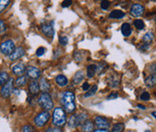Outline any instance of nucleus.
I'll use <instances>...</instances> for the list:
<instances>
[{
	"label": "nucleus",
	"mask_w": 156,
	"mask_h": 132,
	"mask_svg": "<svg viewBox=\"0 0 156 132\" xmlns=\"http://www.w3.org/2000/svg\"><path fill=\"white\" fill-rule=\"evenodd\" d=\"M61 103L64 107V111L67 113H73L75 111V95L71 91H66L62 94Z\"/></svg>",
	"instance_id": "1"
},
{
	"label": "nucleus",
	"mask_w": 156,
	"mask_h": 132,
	"mask_svg": "<svg viewBox=\"0 0 156 132\" xmlns=\"http://www.w3.org/2000/svg\"><path fill=\"white\" fill-rule=\"evenodd\" d=\"M67 123V115L62 107H57L53 112V124L57 127H62Z\"/></svg>",
	"instance_id": "2"
},
{
	"label": "nucleus",
	"mask_w": 156,
	"mask_h": 132,
	"mask_svg": "<svg viewBox=\"0 0 156 132\" xmlns=\"http://www.w3.org/2000/svg\"><path fill=\"white\" fill-rule=\"evenodd\" d=\"M38 102L40 104V106L44 109L45 111H48V110H51L53 106H54V103H53V100L50 97V95L48 93H43L40 98L38 99Z\"/></svg>",
	"instance_id": "3"
},
{
	"label": "nucleus",
	"mask_w": 156,
	"mask_h": 132,
	"mask_svg": "<svg viewBox=\"0 0 156 132\" xmlns=\"http://www.w3.org/2000/svg\"><path fill=\"white\" fill-rule=\"evenodd\" d=\"M50 119V114L48 111H41L34 119V123L38 127H43L47 123Z\"/></svg>",
	"instance_id": "4"
},
{
	"label": "nucleus",
	"mask_w": 156,
	"mask_h": 132,
	"mask_svg": "<svg viewBox=\"0 0 156 132\" xmlns=\"http://www.w3.org/2000/svg\"><path fill=\"white\" fill-rule=\"evenodd\" d=\"M13 90H14V79L10 78L8 82L2 86L1 91H0V95L3 98H8L11 97L12 93H13Z\"/></svg>",
	"instance_id": "5"
},
{
	"label": "nucleus",
	"mask_w": 156,
	"mask_h": 132,
	"mask_svg": "<svg viewBox=\"0 0 156 132\" xmlns=\"http://www.w3.org/2000/svg\"><path fill=\"white\" fill-rule=\"evenodd\" d=\"M16 48L15 43L12 40H7L3 41V43L0 45V51L4 55H11L12 52H13Z\"/></svg>",
	"instance_id": "6"
},
{
	"label": "nucleus",
	"mask_w": 156,
	"mask_h": 132,
	"mask_svg": "<svg viewBox=\"0 0 156 132\" xmlns=\"http://www.w3.org/2000/svg\"><path fill=\"white\" fill-rule=\"evenodd\" d=\"M26 73L29 78L32 80H37L41 75V70L38 68L33 67V66H29V67L26 68Z\"/></svg>",
	"instance_id": "7"
},
{
	"label": "nucleus",
	"mask_w": 156,
	"mask_h": 132,
	"mask_svg": "<svg viewBox=\"0 0 156 132\" xmlns=\"http://www.w3.org/2000/svg\"><path fill=\"white\" fill-rule=\"evenodd\" d=\"M94 124L99 129H108L110 127V123L108 122V120L103 117H100V116H97L94 118Z\"/></svg>",
	"instance_id": "8"
},
{
	"label": "nucleus",
	"mask_w": 156,
	"mask_h": 132,
	"mask_svg": "<svg viewBox=\"0 0 156 132\" xmlns=\"http://www.w3.org/2000/svg\"><path fill=\"white\" fill-rule=\"evenodd\" d=\"M41 32L43 34H44L46 37L48 38H53L54 37V26H53V22H48V23H44L41 26Z\"/></svg>",
	"instance_id": "9"
},
{
	"label": "nucleus",
	"mask_w": 156,
	"mask_h": 132,
	"mask_svg": "<svg viewBox=\"0 0 156 132\" xmlns=\"http://www.w3.org/2000/svg\"><path fill=\"white\" fill-rule=\"evenodd\" d=\"M144 12H145V7L141 4H133L131 6V9H130V14L133 16H141Z\"/></svg>",
	"instance_id": "10"
},
{
	"label": "nucleus",
	"mask_w": 156,
	"mask_h": 132,
	"mask_svg": "<svg viewBox=\"0 0 156 132\" xmlns=\"http://www.w3.org/2000/svg\"><path fill=\"white\" fill-rule=\"evenodd\" d=\"M24 55H25L24 48L21 47V46H19V47H16V48H15V50L12 52L11 55H9V58H10L11 61H16V60L21 58L22 56H24Z\"/></svg>",
	"instance_id": "11"
},
{
	"label": "nucleus",
	"mask_w": 156,
	"mask_h": 132,
	"mask_svg": "<svg viewBox=\"0 0 156 132\" xmlns=\"http://www.w3.org/2000/svg\"><path fill=\"white\" fill-rule=\"evenodd\" d=\"M107 83L109 84V86L112 88H117L119 83H121V78H119V75L116 73H112L107 79Z\"/></svg>",
	"instance_id": "12"
},
{
	"label": "nucleus",
	"mask_w": 156,
	"mask_h": 132,
	"mask_svg": "<svg viewBox=\"0 0 156 132\" xmlns=\"http://www.w3.org/2000/svg\"><path fill=\"white\" fill-rule=\"evenodd\" d=\"M12 71H13V73L15 75L20 76V75H23V73L26 71V67L23 63H20V64L14 66L13 69H12Z\"/></svg>",
	"instance_id": "13"
},
{
	"label": "nucleus",
	"mask_w": 156,
	"mask_h": 132,
	"mask_svg": "<svg viewBox=\"0 0 156 132\" xmlns=\"http://www.w3.org/2000/svg\"><path fill=\"white\" fill-rule=\"evenodd\" d=\"M40 91H41L40 86H39V83H38L37 80H32L31 82L29 83V92L31 95H36L39 94Z\"/></svg>",
	"instance_id": "14"
},
{
	"label": "nucleus",
	"mask_w": 156,
	"mask_h": 132,
	"mask_svg": "<svg viewBox=\"0 0 156 132\" xmlns=\"http://www.w3.org/2000/svg\"><path fill=\"white\" fill-rule=\"evenodd\" d=\"M39 86H40V90H41L43 93H48L50 91V84L44 77H43V78L41 79Z\"/></svg>",
	"instance_id": "15"
},
{
	"label": "nucleus",
	"mask_w": 156,
	"mask_h": 132,
	"mask_svg": "<svg viewBox=\"0 0 156 132\" xmlns=\"http://www.w3.org/2000/svg\"><path fill=\"white\" fill-rule=\"evenodd\" d=\"M55 82H56L57 85L60 86V87H66L68 85V83H69V79L64 74H59V75L56 76Z\"/></svg>",
	"instance_id": "16"
},
{
	"label": "nucleus",
	"mask_w": 156,
	"mask_h": 132,
	"mask_svg": "<svg viewBox=\"0 0 156 132\" xmlns=\"http://www.w3.org/2000/svg\"><path fill=\"white\" fill-rule=\"evenodd\" d=\"M125 16L124 12L121 11V10H114L109 14V17L113 20H121Z\"/></svg>",
	"instance_id": "17"
},
{
	"label": "nucleus",
	"mask_w": 156,
	"mask_h": 132,
	"mask_svg": "<svg viewBox=\"0 0 156 132\" xmlns=\"http://www.w3.org/2000/svg\"><path fill=\"white\" fill-rule=\"evenodd\" d=\"M122 33L124 37H129V36L132 34V28L129 23L125 22L122 25Z\"/></svg>",
	"instance_id": "18"
},
{
	"label": "nucleus",
	"mask_w": 156,
	"mask_h": 132,
	"mask_svg": "<svg viewBox=\"0 0 156 132\" xmlns=\"http://www.w3.org/2000/svg\"><path fill=\"white\" fill-rule=\"evenodd\" d=\"M94 130V124L92 122H85L82 124V131L83 132H93Z\"/></svg>",
	"instance_id": "19"
},
{
	"label": "nucleus",
	"mask_w": 156,
	"mask_h": 132,
	"mask_svg": "<svg viewBox=\"0 0 156 132\" xmlns=\"http://www.w3.org/2000/svg\"><path fill=\"white\" fill-rule=\"evenodd\" d=\"M15 84H16V87H19V88L25 86L26 84H27V77L24 76V75H20V76H19V77H17V78L16 79Z\"/></svg>",
	"instance_id": "20"
},
{
	"label": "nucleus",
	"mask_w": 156,
	"mask_h": 132,
	"mask_svg": "<svg viewBox=\"0 0 156 132\" xmlns=\"http://www.w3.org/2000/svg\"><path fill=\"white\" fill-rule=\"evenodd\" d=\"M146 85L149 88H153L155 86V84H156V75L155 74H151L149 76H147L146 80Z\"/></svg>",
	"instance_id": "21"
},
{
	"label": "nucleus",
	"mask_w": 156,
	"mask_h": 132,
	"mask_svg": "<svg viewBox=\"0 0 156 132\" xmlns=\"http://www.w3.org/2000/svg\"><path fill=\"white\" fill-rule=\"evenodd\" d=\"M153 38H154V35H153L152 32H147V33H146L145 35H144V37H143L144 44L147 45H149L152 43Z\"/></svg>",
	"instance_id": "22"
},
{
	"label": "nucleus",
	"mask_w": 156,
	"mask_h": 132,
	"mask_svg": "<svg viewBox=\"0 0 156 132\" xmlns=\"http://www.w3.org/2000/svg\"><path fill=\"white\" fill-rule=\"evenodd\" d=\"M84 78V73H83V70H78L77 73H75V74L73 75V82L74 84H79Z\"/></svg>",
	"instance_id": "23"
},
{
	"label": "nucleus",
	"mask_w": 156,
	"mask_h": 132,
	"mask_svg": "<svg viewBox=\"0 0 156 132\" xmlns=\"http://www.w3.org/2000/svg\"><path fill=\"white\" fill-rule=\"evenodd\" d=\"M76 119H77V123L78 125H82L85 122L88 121V115L86 113H79L78 115H76Z\"/></svg>",
	"instance_id": "24"
},
{
	"label": "nucleus",
	"mask_w": 156,
	"mask_h": 132,
	"mask_svg": "<svg viewBox=\"0 0 156 132\" xmlns=\"http://www.w3.org/2000/svg\"><path fill=\"white\" fill-rule=\"evenodd\" d=\"M97 73V66L95 65H90L87 68V75L89 78H92Z\"/></svg>",
	"instance_id": "25"
},
{
	"label": "nucleus",
	"mask_w": 156,
	"mask_h": 132,
	"mask_svg": "<svg viewBox=\"0 0 156 132\" xmlns=\"http://www.w3.org/2000/svg\"><path fill=\"white\" fill-rule=\"evenodd\" d=\"M68 124L70 128H76L78 127V123H77V119H76V115H71L69 119V122Z\"/></svg>",
	"instance_id": "26"
},
{
	"label": "nucleus",
	"mask_w": 156,
	"mask_h": 132,
	"mask_svg": "<svg viewBox=\"0 0 156 132\" xmlns=\"http://www.w3.org/2000/svg\"><path fill=\"white\" fill-rule=\"evenodd\" d=\"M9 79H10V77H9L8 73H6V71L0 73V87H2L4 84L7 83Z\"/></svg>",
	"instance_id": "27"
},
{
	"label": "nucleus",
	"mask_w": 156,
	"mask_h": 132,
	"mask_svg": "<svg viewBox=\"0 0 156 132\" xmlns=\"http://www.w3.org/2000/svg\"><path fill=\"white\" fill-rule=\"evenodd\" d=\"M98 92V85H93L91 88L89 89V91L87 92V94L84 95L85 98H90V97H93L94 95H95V93Z\"/></svg>",
	"instance_id": "28"
},
{
	"label": "nucleus",
	"mask_w": 156,
	"mask_h": 132,
	"mask_svg": "<svg viewBox=\"0 0 156 132\" xmlns=\"http://www.w3.org/2000/svg\"><path fill=\"white\" fill-rule=\"evenodd\" d=\"M107 69V64L104 62H100L98 66H97V73L98 74H102L105 70Z\"/></svg>",
	"instance_id": "29"
},
{
	"label": "nucleus",
	"mask_w": 156,
	"mask_h": 132,
	"mask_svg": "<svg viewBox=\"0 0 156 132\" xmlns=\"http://www.w3.org/2000/svg\"><path fill=\"white\" fill-rule=\"evenodd\" d=\"M10 3H11V0H0V14H2L3 12L7 9Z\"/></svg>",
	"instance_id": "30"
},
{
	"label": "nucleus",
	"mask_w": 156,
	"mask_h": 132,
	"mask_svg": "<svg viewBox=\"0 0 156 132\" xmlns=\"http://www.w3.org/2000/svg\"><path fill=\"white\" fill-rule=\"evenodd\" d=\"M123 130H124V124L122 123H119L114 125L111 132H123Z\"/></svg>",
	"instance_id": "31"
},
{
	"label": "nucleus",
	"mask_w": 156,
	"mask_h": 132,
	"mask_svg": "<svg viewBox=\"0 0 156 132\" xmlns=\"http://www.w3.org/2000/svg\"><path fill=\"white\" fill-rule=\"evenodd\" d=\"M133 23H134V26L136 27V29H138V30H143L146 26L145 22H144L142 20H135Z\"/></svg>",
	"instance_id": "32"
},
{
	"label": "nucleus",
	"mask_w": 156,
	"mask_h": 132,
	"mask_svg": "<svg viewBox=\"0 0 156 132\" xmlns=\"http://www.w3.org/2000/svg\"><path fill=\"white\" fill-rule=\"evenodd\" d=\"M68 37L67 36H61V37L59 38V44L61 45L62 46H65L68 45Z\"/></svg>",
	"instance_id": "33"
},
{
	"label": "nucleus",
	"mask_w": 156,
	"mask_h": 132,
	"mask_svg": "<svg viewBox=\"0 0 156 132\" xmlns=\"http://www.w3.org/2000/svg\"><path fill=\"white\" fill-rule=\"evenodd\" d=\"M100 7L102 10H107L110 7V1L109 0H102V1H101V4H100Z\"/></svg>",
	"instance_id": "34"
},
{
	"label": "nucleus",
	"mask_w": 156,
	"mask_h": 132,
	"mask_svg": "<svg viewBox=\"0 0 156 132\" xmlns=\"http://www.w3.org/2000/svg\"><path fill=\"white\" fill-rule=\"evenodd\" d=\"M22 132H36L35 128L30 124H25L24 127H22Z\"/></svg>",
	"instance_id": "35"
},
{
	"label": "nucleus",
	"mask_w": 156,
	"mask_h": 132,
	"mask_svg": "<svg viewBox=\"0 0 156 132\" xmlns=\"http://www.w3.org/2000/svg\"><path fill=\"white\" fill-rule=\"evenodd\" d=\"M140 98H141V100H144V101L149 100V98H151V95H149V93H147V92H144L141 95Z\"/></svg>",
	"instance_id": "36"
},
{
	"label": "nucleus",
	"mask_w": 156,
	"mask_h": 132,
	"mask_svg": "<svg viewBox=\"0 0 156 132\" xmlns=\"http://www.w3.org/2000/svg\"><path fill=\"white\" fill-rule=\"evenodd\" d=\"M6 30H7V27H6V24H5L4 20H0V34L5 33Z\"/></svg>",
	"instance_id": "37"
},
{
	"label": "nucleus",
	"mask_w": 156,
	"mask_h": 132,
	"mask_svg": "<svg viewBox=\"0 0 156 132\" xmlns=\"http://www.w3.org/2000/svg\"><path fill=\"white\" fill-rule=\"evenodd\" d=\"M44 53H45V48H44V47H39V48L36 50V55H37L38 57L43 56Z\"/></svg>",
	"instance_id": "38"
},
{
	"label": "nucleus",
	"mask_w": 156,
	"mask_h": 132,
	"mask_svg": "<svg viewBox=\"0 0 156 132\" xmlns=\"http://www.w3.org/2000/svg\"><path fill=\"white\" fill-rule=\"evenodd\" d=\"M71 4H73V1H71V0H64L62 2V7L67 8V7H69Z\"/></svg>",
	"instance_id": "39"
},
{
	"label": "nucleus",
	"mask_w": 156,
	"mask_h": 132,
	"mask_svg": "<svg viewBox=\"0 0 156 132\" xmlns=\"http://www.w3.org/2000/svg\"><path fill=\"white\" fill-rule=\"evenodd\" d=\"M44 132H62L59 127H48Z\"/></svg>",
	"instance_id": "40"
},
{
	"label": "nucleus",
	"mask_w": 156,
	"mask_h": 132,
	"mask_svg": "<svg viewBox=\"0 0 156 132\" xmlns=\"http://www.w3.org/2000/svg\"><path fill=\"white\" fill-rule=\"evenodd\" d=\"M118 97H119L118 93H111V94L107 97V99H114V98H117Z\"/></svg>",
	"instance_id": "41"
},
{
	"label": "nucleus",
	"mask_w": 156,
	"mask_h": 132,
	"mask_svg": "<svg viewBox=\"0 0 156 132\" xmlns=\"http://www.w3.org/2000/svg\"><path fill=\"white\" fill-rule=\"evenodd\" d=\"M89 89H90V84L88 82H85L82 85V90H83V91H88Z\"/></svg>",
	"instance_id": "42"
},
{
	"label": "nucleus",
	"mask_w": 156,
	"mask_h": 132,
	"mask_svg": "<svg viewBox=\"0 0 156 132\" xmlns=\"http://www.w3.org/2000/svg\"><path fill=\"white\" fill-rule=\"evenodd\" d=\"M93 132H110L108 129H99V128H98L97 130H94Z\"/></svg>",
	"instance_id": "43"
},
{
	"label": "nucleus",
	"mask_w": 156,
	"mask_h": 132,
	"mask_svg": "<svg viewBox=\"0 0 156 132\" xmlns=\"http://www.w3.org/2000/svg\"><path fill=\"white\" fill-rule=\"evenodd\" d=\"M138 107L141 108V109H143V110H145V109H146V106H144V105H142V104H138Z\"/></svg>",
	"instance_id": "44"
},
{
	"label": "nucleus",
	"mask_w": 156,
	"mask_h": 132,
	"mask_svg": "<svg viewBox=\"0 0 156 132\" xmlns=\"http://www.w3.org/2000/svg\"><path fill=\"white\" fill-rule=\"evenodd\" d=\"M152 117H153V118H155V111H153V112H152Z\"/></svg>",
	"instance_id": "45"
},
{
	"label": "nucleus",
	"mask_w": 156,
	"mask_h": 132,
	"mask_svg": "<svg viewBox=\"0 0 156 132\" xmlns=\"http://www.w3.org/2000/svg\"><path fill=\"white\" fill-rule=\"evenodd\" d=\"M146 132H151V131H149V130H147V131H146Z\"/></svg>",
	"instance_id": "46"
}]
</instances>
